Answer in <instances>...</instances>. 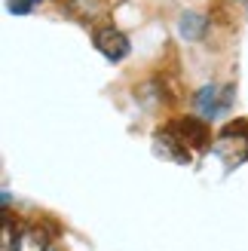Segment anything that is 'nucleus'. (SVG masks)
Here are the masks:
<instances>
[{"label":"nucleus","instance_id":"f257e3e1","mask_svg":"<svg viewBox=\"0 0 248 251\" xmlns=\"http://www.w3.org/2000/svg\"><path fill=\"white\" fill-rule=\"evenodd\" d=\"M169 129L175 132L190 150H205L208 141H212V129H208L205 117H178L169 123Z\"/></svg>","mask_w":248,"mask_h":251},{"label":"nucleus","instance_id":"f03ea898","mask_svg":"<svg viewBox=\"0 0 248 251\" xmlns=\"http://www.w3.org/2000/svg\"><path fill=\"white\" fill-rule=\"evenodd\" d=\"M92 43H95V49H98V52H101L107 61H123V58L132 52L129 37L123 34L120 28H114V25H104V28H98L95 37H92Z\"/></svg>","mask_w":248,"mask_h":251},{"label":"nucleus","instance_id":"0eeeda50","mask_svg":"<svg viewBox=\"0 0 248 251\" xmlns=\"http://www.w3.org/2000/svg\"><path fill=\"white\" fill-rule=\"evenodd\" d=\"M245 9H248V0H245Z\"/></svg>","mask_w":248,"mask_h":251},{"label":"nucleus","instance_id":"39448f33","mask_svg":"<svg viewBox=\"0 0 248 251\" xmlns=\"http://www.w3.org/2000/svg\"><path fill=\"white\" fill-rule=\"evenodd\" d=\"M0 251H19V236H16V227H12L9 211L3 218V242H0Z\"/></svg>","mask_w":248,"mask_h":251},{"label":"nucleus","instance_id":"20e7f679","mask_svg":"<svg viewBox=\"0 0 248 251\" xmlns=\"http://www.w3.org/2000/svg\"><path fill=\"white\" fill-rule=\"evenodd\" d=\"M205 31H208V19L199 16V12H184L178 19V34L184 40H202Z\"/></svg>","mask_w":248,"mask_h":251},{"label":"nucleus","instance_id":"423d86ee","mask_svg":"<svg viewBox=\"0 0 248 251\" xmlns=\"http://www.w3.org/2000/svg\"><path fill=\"white\" fill-rule=\"evenodd\" d=\"M37 6H40V0H9V12H12V16H28V12L31 9H37Z\"/></svg>","mask_w":248,"mask_h":251},{"label":"nucleus","instance_id":"7ed1b4c3","mask_svg":"<svg viewBox=\"0 0 248 251\" xmlns=\"http://www.w3.org/2000/svg\"><path fill=\"white\" fill-rule=\"evenodd\" d=\"M230 101H233V89H230V86H227V89H218V86H202V89L193 95V104H196V110H199L205 120L221 117L230 107Z\"/></svg>","mask_w":248,"mask_h":251}]
</instances>
